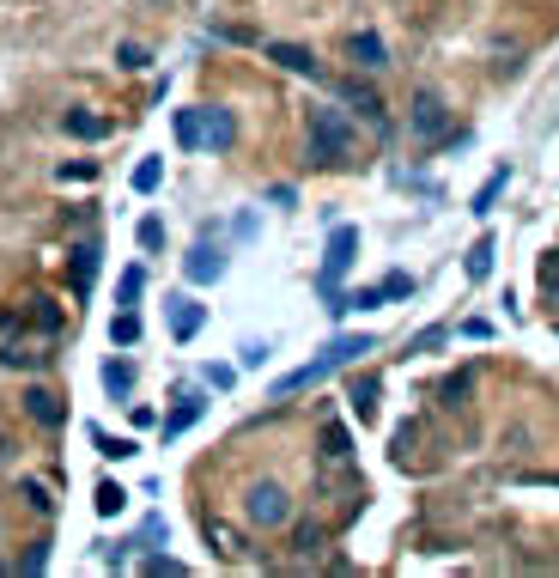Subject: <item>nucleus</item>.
Returning <instances> with one entry per match:
<instances>
[{
    "label": "nucleus",
    "mask_w": 559,
    "mask_h": 578,
    "mask_svg": "<svg viewBox=\"0 0 559 578\" xmlns=\"http://www.w3.org/2000/svg\"><path fill=\"white\" fill-rule=\"evenodd\" d=\"M359 353H371V335H335L323 353L310 359V366H298V372H286L280 384H274V396H298V390H316L329 372H341V366H353Z\"/></svg>",
    "instance_id": "nucleus-1"
},
{
    "label": "nucleus",
    "mask_w": 559,
    "mask_h": 578,
    "mask_svg": "<svg viewBox=\"0 0 559 578\" xmlns=\"http://www.w3.org/2000/svg\"><path fill=\"white\" fill-rule=\"evenodd\" d=\"M310 159L316 165H347L353 159V122L341 110H310Z\"/></svg>",
    "instance_id": "nucleus-2"
},
{
    "label": "nucleus",
    "mask_w": 559,
    "mask_h": 578,
    "mask_svg": "<svg viewBox=\"0 0 559 578\" xmlns=\"http://www.w3.org/2000/svg\"><path fill=\"white\" fill-rule=\"evenodd\" d=\"M359 262V226H335L329 232V250H323V293L335 299V286H341V274Z\"/></svg>",
    "instance_id": "nucleus-3"
},
{
    "label": "nucleus",
    "mask_w": 559,
    "mask_h": 578,
    "mask_svg": "<svg viewBox=\"0 0 559 578\" xmlns=\"http://www.w3.org/2000/svg\"><path fill=\"white\" fill-rule=\"evenodd\" d=\"M414 293V274H383L377 286H365V293H353V299H329V311L341 317V311H371V305H389V299H408Z\"/></svg>",
    "instance_id": "nucleus-4"
},
{
    "label": "nucleus",
    "mask_w": 559,
    "mask_h": 578,
    "mask_svg": "<svg viewBox=\"0 0 559 578\" xmlns=\"http://www.w3.org/2000/svg\"><path fill=\"white\" fill-rule=\"evenodd\" d=\"M408 128L426 140V147H438V140H450V110L438 92H414V110H408Z\"/></svg>",
    "instance_id": "nucleus-5"
},
{
    "label": "nucleus",
    "mask_w": 559,
    "mask_h": 578,
    "mask_svg": "<svg viewBox=\"0 0 559 578\" xmlns=\"http://www.w3.org/2000/svg\"><path fill=\"white\" fill-rule=\"evenodd\" d=\"M244 512H250V524L274 530V524H286V518H292V499H286V487L262 481V487H250V499H244Z\"/></svg>",
    "instance_id": "nucleus-6"
},
{
    "label": "nucleus",
    "mask_w": 559,
    "mask_h": 578,
    "mask_svg": "<svg viewBox=\"0 0 559 578\" xmlns=\"http://www.w3.org/2000/svg\"><path fill=\"white\" fill-rule=\"evenodd\" d=\"M183 274H189V286H213V280L225 274V250H219L213 238H201V244L183 256Z\"/></svg>",
    "instance_id": "nucleus-7"
},
{
    "label": "nucleus",
    "mask_w": 559,
    "mask_h": 578,
    "mask_svg": "<svg viewBox=\"0 0 559 578\" xmlns=\"http://www.w3.org/2000/svg\"><path fill=\"white\" fill-rule=\"evenodd\" d=\"M201 323H207V305H195L189 293H177V299H171V335H177V341H195Z\"/></svg>",
    "instance_id": "nucleus-8"
},
{
    "label": "nucleus",
    "mask_w": 559,
    "mask_h": 578,
    "mask_svg": "<svg viewBox=\"0 0 559 578\" xmlns=\"http://www.w3.org/2000/svg\"><path fill=\"white\" fill-rule=\"evenodd\" d=\"M171 128H177V147L201 153V147H207V104H195V110H177V116H171Z\"/></svg>",
    "instance_id": "nucleus-9"
},
{
    "label": "nucleus",
    "mask_w": 559,
    "mask_h": 578,
    "mask_svg": "<svg viewBox=\"0 0 559 578\" xmlns=\"http://www.w3.org/2000/svg\"><path fill=\"white\" fill-rule=\"evenodd\" d=\"M347 55L365 67V74H377V67H383V37H377V31H353V37H347Z\"/></svg>",
    "instance_id": "nucleus-10"
},
{
    "label": "nucleus",
    "mask_w": 559,
    "mask_h": 578,
    "mask_svg": "<svg viewBox=\"0 0 559 578\" xmlns=\"http://www.w3.org/2000/svg\"><path fill=\"white\" fill-rule=\"evenodd\" d=\"M98 256H104L98 244H79V250H73V293H79V299H86L92 280H98Z\"/></svg>",
    "instance_id": "nucleus-11"
},
{
    "label": "nucleus",
    "mask_w": 559,
    "mask_h": 578,
    "mask_svg": "<svg viewBox=\"0 0 559 578\" xmlns=\"http://www.w3.org/2000/svg\"><path fill=\"white\" fill-rule=\"evenodd\" d=\"M201 408H207V402H201L195 390H189V396H177V408L165 414V439H177V432H189V426L201 420Z\"/></svg>",
    "instance_id": "nucleus-12"
},
{
    "label": "nucleus",
    "mask_w": 559,
    "mask_h": 578,
    "mask_svg": "<svg viewBox=\"0 0 559 578\" xmlns=\"http://www.w3.org/2000/svg\"><path fill=\"white\" fill-rule=\"evenodd\" d=\"M231 140H237V122H231V110H213V104H207V147H213V153H225Z\"/></svg>",
    "instance_id": "nucleus-13"
},
{
    "label": "nucleus",
    "mask_w": 559,
    "mask_h": 578,
    "mask_svg": "<svg viewBox=\"0 0 559 578\" xmlns=\"http://www.w3.org/2000/svg\"><path fill=\"white\" fill-rule=\"evenodd\" d=\"M377 390H383V384H377V372L353 378V414H359V420H377Z\"/></svg>",
    "instance_id": "nucleus-14"
},
{
    "label": "nucleus",
    "mask_w": 559,
    "mask_h": 578,
    "mask_svg": "<svg viewBox=\"0 0 559 578\" xmlns=\"http://www.w3.org/2000/svg\"><path fill=\"white\" fill-rule=\"evenodd\" d=\"M268 55H274L280 67H292V74H316V55H310V49H298V43H274Z\"/></svg>",
    "instance_id": "nucleus-15"
},
{
    "label": "nucleus",
    "mask_w": 559,
    "mask_h": 578,
    "mask_svg": "<svg viewBox=\"0 0 559 578\" xmlns=\"http://www.w3.org/2000/svg\"><path fill=\"white\" fill-rule=\"evenodd\" d=\"M92 445H98V451H104V457H110V463H128V457H134V451H140V445H134V439H116V432H104V426H92Z\"/></svg>",
    "instance_id": "nucleus-16"
},
{
    "label": "nucleus",
    "mask_w": 559,
    "mask_h": 578,
    "mask_svg": "<svg viewBox=\"0 0 559 578\" xmlns=\"http://www.w3.org/2000/svg\"><path fill=\"white\" fill-rule=\"evenodd\" d=\"M110 341H116V347H134V341H140V317H134V305H122V311L110 317Z\"/></svg>",
    "instance_id": "nucleus-17"
},
{
    "label": "nucleus",
    "mask_w": 559,
    "mask_h": 578,
    "mask_svg": "<svg viewBox=\"0 0 559 578\" xmlns=\"http://www.w3.org/2000/svg\"><path fill=\"white\" fill-rule=\"evenodd\" d=\"M25 414H31V420H43V426H55V420H61V396L31 390V396H25Z\"/></svg>",
    "instance_id": "nucleus-18"
},
{
    "label": "nucleus",
    "mask_w": 559,
    "mask_h": 578,
    "mask_svg": "<svg viewBox=\"0 0 559 578\" xmlns=\"http://www.w3.org/2000/svg\"><path fill=\"white\" fill-rule=\"evenodd\" d=\"M505 183H511V165H499V171L481 183V195H474V213H493V201L505 195Z\"/></svg>",
    "instance_id": "nucleus-19"
},
{
    "label": "nucleus",
    "mask_w": 559,
    "mask_h": 578,
    "mask_svg": "<svg viewBox=\"0 0 559 578\" xmlns=\"http://www.w3.org/2000/svg\"><path fill=\"white\" fill-rule=\"evenodd\" d=\"M104 390H110L116 402L134 390V366H128V359H110V366H104Z\"/></svg>",
    "instance_id": "nucleus-20"
},
{
    "label": "nucleus",
    "mask_w": 559,
    "mask_h": 578,
    "mask_svg": "<svg viewBox=\"0 0 559 578\" xmlns=\"http://www.w3.org/2000/svg\"><path fill=\"white\" fill-rule=\"evenodd\" d=\"M493 274V238H474L468 244V280H487Z\"/></svg>",
    "instance_id": "nucleus-21"
},
{
    "label": "nucleus",
    "mask_w": 559,
    "mask_h": 578,
    "mask_svg": "<svg viewBox=\"0 0 559 578\" xmlns=\"http://www.w3.org/2000/svg\"><path fill=\"white\" fill-rule=\"evenodd\" d=\"M140 293H146V268L134 262V268L116 280V305H140Z\"/></svg>",
    "instance_id": "nucleus-22"
},
{
    "label": "nucleus",
    "mask_w": 559,
    "mask_h": 578,
    "mask_svg": "<svg viewBox=\"0 0 559 578\" xmlns=\"http://www.w3.org/2000/svg\"><path fill=\"white\" fill-rule=\"evenodd\" d=\"M323 451H329V463H347V457H353V439H347V426H335V420L323 426Z\"/></svg>",
    "instance_id": "nucleus-23"
},
{
    "label": "nucleus",
    "mask_w": 559,
    "mask_h": 578,
    "mask_svg": "<svg viewBox=\"0 0 559 578\" xmlns=\"http://www.w3.org/2000/svg\"><path fill=\"white\" fill-rule=\"evenodd\" d=\"M128 183H134V195H152V189H158V183H165V165H158V159H140V165H134V177H128Z\"/></svg>",
    "instance_id": "nucleus-24"
},
{
    "label": "nucleus",
    "mask_w": 559,
    "mask_h": 578,
    "mask_svg": "<svg viewBox=\"0 0 559 578\" xmlns=\"http://www.w3.org/2000/svg\"><path fill=\"white\" fill-rule=\"evenodd\" d=\"M347 98H353V110H359V116H371V122H383V98H377L371 86H359V80H353V86H347Z\"/></svg>",
    "instance_id": "nucleus-25"
},
{
    "label": "nucleus",
    "mask_w": 559,
    "mask_h": 578,
    "mask_svg": "<svg viewBox=\"0 0 559 578\" xmlns=\"http://www.w3.org/2000/svg\"><path fill=\"white\" fill-rule=\"evenodd\" d=\"M67 134H79V140H104L110 122H98V116H86V110H73V116H67Z\"/></svg>",
    "instance_id": "nucleus-26"
},
{
    "label": "nucleus",
    "mask_w": 559,
    "mask_h": 578,
    "mask_svg": "<svg viewBox=\"0 0 559 578\" xmlns=\"http://www.w3.org/2000/svg\"><path fill=\"white\" fill-rule=\"evenodd\" d=\"M134 238H140V250L152 256V250H165V220H140L134 226Z\"/></svg>",
    "instance_id": "nucleus-27"
},
{
    "label": "nucleus",
    "mask_w": 559,
    "mask_h": 578,
    "mask_svg": "<svg viewBox=\"0 0 559 578\" xmlns=\"http://www.w3.org/2000/svg\"><path fill=\"white\" fill-rule=\"evenodd\" d=\"M122 505H128V493H122L116 481H98V512H104V518H116Z\"/></svg>",
    "instance_id": "nucleus-28"
},
{
    "label": "nucleus",
    "mask_w": 559,
    "mask_h": 578,
    "mask_svg": "<svg viewBox=\"0 0 559 578\" xmlns=\"http://www.w3.org/2000/svg\"><path fill=\"white\" fill-rule=\"evenodd\" d=\"M535 274H541V286H547V299H553V305H559V250H547V256H541V268H535Z\"/></svg>",
    "instance_id": "nucleus-29"
},
{
    "label": "nucleus",
    "mask_w": 559,
    "mask_h": 578,
    "mask_svg": "<svg viewBox=\"0 0 559 578\" xmlns=\"http://www.w3.org/2000/svg\"><path fill=\"white\" fill-rule=\"evenodd\" d=\"M140 572H152V578H177V572H183V560H171V554H146V560H140Z\"/></svg>",
    "instance_id": "nucleus-30"
},
{
    "label": "nucleus",
    "mask_w": 559,
    "mask_h": 578,
    "mask_svg": "<svg viewBox=\"0 0 559 578\" xmlns=\"http://www.w3.org/2000/svg\"><path fill=\"white\" fill-rule=\"evenodd\" d=\"M444 335H450V329H444V323H432V329H420V335L408 341V353H426V347H438Z\"/></svg>",
    "instance_id": "nucleus-31"
},
{
    "label": "nucleus",
    "mask_w": 559,
    "mask_h": 578,
    "mask_svg": "<svg viewBox=\"0 0 559 578\" xmlns=\"http://www.w3.org/2000/svg\"><path fill=\"white\" fill-rule=\"evenodd\" d=\"M462 335H468V341H487V335H493V323H487V317H468V323H462Z\"/></svg>",
    "instance_id": "nucleus-32"
},
{
    "label": "nucleus",
    "mask_w": 559,
    "mask_h": 578,
    "mask_svg": "<svg viewBox=\"0 0 559 578\" xmlns=\"http://www.w3.org/2000/svg\"><path fill=\"white\" fill-rule=\"evenodd\" d=\"M462 396H468V372H462V378H450V384H444V402H450V408H456V402H462Z\"/></svg>",
    "instance_id": "nucleus-33"
},
{
    "label": "nucleus",
    "mask_w": 559,
    "mask_h": 578,
    "mask_svg": "<svg viewBox=\"0 0 559 578\" xmlns=\"http://www.w3.org/2000/svg\"><path fill=\"white\" fill-rule=\"evenodd\" d=\"M92 171H98V165H86V159H73V165H61V177H67V183H79V177H92Z\"/></svg>",
    "instance_id": "nucleus-34"
},
{
    "label": "nucleus",
    "mask_w": 559,
    "mask_h": 578,
    "mask_svg": "<svg viewBox=\"0 0 559 578\" xmlns=\"http://www.w3.org/2000/svg\"><path fill=\"white\" fill-rule=\"evenodd\" d=\"M43 566H49V548H37V554H25V560H19V572H43Z\"/></svg>",
    "instance_id": "nucleus-35"
}]
</instances>
